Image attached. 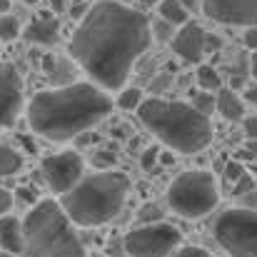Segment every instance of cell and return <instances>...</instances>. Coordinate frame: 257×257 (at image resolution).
Listing matches in <instances>:
<instances>
[{"instance_id": "obj_7", "label": "cell", "mask_w": 257, "mask_h": 257, "mask_svg": "<svg viewBox=\"0 0 257 257\" xmlns=\"http://www.w3.org/2000/svg\"><path fill=\"white\" fill-rule=\"evenodd\" d=\"M212 235L230 257H257V210L232 207L222 212L212 225Z\"/></svg>"}, {"instance_id": "obj_22", "label": "cell", "mask_w": 257, "mask_h": 257, "mask_svg": "<svg viewBox=\"0 0 257 257\" xmlns=\"http://www.w3.org/2000/svg\"><path fill=\"white\" fill-rule=\"evenodd\" d=\"M163 217H165V210H163L160 205H155V202H145V205L140 207V212H138V222H143V225L163 222Z\"/></svg>"}, {"instance_id": "obj_4", "label": "cell", "mask_w": 257, "mask_h": 257, "mask_svg": "<svg viewBox=\"0 0 257 257\" xmlns=\"http://www.w3.org/2000/svg\"><path fill=\"white\" fill-rule=\"evenodd\" d=\"M127 192L130 180L125 172L100 170L80 177L73 190L60 195V207L73 225L97 227L120 215Z\"/></svg>"}, {"instance_id": "obj_24", "label": "cell", "mask_w": 257, "mask_h": 257, "mask_svg": "<svg viewBox=\"0 0 257 257\" xmlns=\"http://www.w3.org/2000/svg\"><path fill=\"white\" fill-rule=\"evenodd\" d=\"M245 175V168H242V163H237V160H230L227 165H225V177L230 180V182H237L240 177Z\"/></svg>"}, {"instance_id": "obj_29", "label": "cell", "mask_w": 257, "mask_h": 257, "mask_svg": "<svg viewBox=\"0 0 257 257\" xmlns=\"http://www.w3.org/2000/svg\"><path fill=\"white\" fill-rule=\"evenodd\" d=\"M172 257H210V252L202 247H180Z\"/></svg>"}, {"instance_id": "obj_25", "label": "cell", "mask_w": 257, "mask_h": 257, "mask_svg": "<svg viewBox=\"0 0 257 257\" xmlns=\"http://www.w3.org/2000/svg\"><path fill=\"white\" fill-rule=\"evenodd\" d=\"M250 190H255V180L250 177V175H242L240 180H237V185H235V195L240 197V195H245V192H250Z\"/></svg>"}, {"instance_id": "obj_33", "label": "cell", "mask_w": 257, "mask_h": 257, "mask_svg": "<svg viewBox=\"0 0 257 257\" xmlns=\"http://www.w3.org/2000/svg\"><path fill=\"white\" fill-rule=\"evenodd\" d=\"M112 163H115V155L112 153H97L95 155V165L97 168H110Z\"/></svg>"}, {"instance_id": "obj_6", "label": "cell", "mask_w": 257, "mask_h": 257, "mask_svg": "<svg viewBox=\"0 0 257 257\" xmlns=\"http://www.w3.org/2000/svg\"><path fill=\"white\" fill-rule=\"evenodd\" d=\"M220 202L215 175L207 170H187L177 175L168 187V205L180 217H205Z\"/></svg>"}, {"instance_id": "obj_17", "label": "cell", "mask_w": 257, "mask_h": 257, "mask_svg": "<svg viewBox=\"0 0 257 257\" xmlns=\"http://www.w3.org/2000/svg\"><path fill=\"white\" fill-rule=\"evenodd\" d=\"M158 10H160V18L172 28H180L190 20V13L185 10V5L180 0H160Z\"/></svg>"}, {"instance_id": "obj_13", "label": "cell", "mask_w": 257, "mask_h": 257, "mask_svg": "<svg viewBox=\"0 0 257 257\" xmlns=\"http://www.w3.org/2000/svg\"><path fill=\"white\" fill-rule=\"evenodd\" d=\"M20 35L25 38V43H33V45H55L60 40V23L50 13H43V15L33 18L23 28Z\"/></svg>"}, {"instance_id": "obj_44", "label": "cell", "mask_w": 257, "mask_h": 257, "mask_svg": "<svg viewBox=\"0 0 257 257\" xmlns=\"http://www.w3.org/2000/svg\"><path fill=\"white\" fill-rule=\"evenodd\" d=\"M165 80H168V78H158V85L155 87H158V90H163V87H165Z\"/></svg>"}, {"instance_id": "obj_18", "label": "cell", "mask_w": 257, "mask_h": 257, "mask_svg": "<svg viewBox=\"0 0 257 257\" xmlns=\"http://www.w3.org/2000/svg\"><path fill=\"white\" fill-rule=\"evenodd\" d=\"M20 170H23V155L15 148L0 143V180L3 177H13Z\"/></svg>"}, {"instance_id": "obj_39", "label": "cell", "mask_w": 257, "mask_h": 257, "mask_svg": "<svg viewBox=\"0 0 257 257\" xmlns=\"http://www.w3.org/2000/svg\"><path fill=\"white\" fill-rule=\"evenodd\" d=\"M158 160H160L163 165H172V163H175V158H172V153H158Z\"/></svg>"}, {"instance_id": "obj_35", "label": "cell", "mask_w": 257, "mask_h": 257, "mask_svg": "<svg viewBox=\"0 0 257 257\" xmlns=\"http://www.w3.org/2000/svg\"><path fill=\"white\" fill-rule=\"evenodd\" d=\"M240 197H242V202H245L247 210H257V190H250V192H245Z\"/></svg>"}, {"instance_id": "obj_26", "label": "cell", "mask_w": 257, "mask_h": 257, "mask_svg": "<svg viewBox=\"0 0 257 257\" xmlns=\"http://www.w3.org/2000/svg\"><path fill=\"white\" fill-rule=\"evenodd\" d=\"M222 48V38L215 33H205V53H217Z\"/></svg>"}, {"instance_id": "obj_30", "label": "cell", "mask_w": 257, "mask_h": 257, "mask_svg": "<svg viewBox=\"0 0 257 257\" xmlns=\"http://www.w3.org/2000/svg\"><path fill=\"white\" fill-rule=\"evenodd\" d=\"M153 30H155L158 40H170L172 38V25H168L165 20H163V23H155V25H153Z\"/></svg>"}, {"instance_id": "obj_43", "label": "cell", "mask_w": 257, "mask_h": 257, "mask_svg": "<svg viewBox=\"0 0 257 257\" xmlns=\"http://www.w3.org/2000/svg\"><path fill=\"white\" fill-rule=\"evenodd\" d=\"M50 3H53L55 10H63V0H50Z\"/></svg>"}, {"instance_id": "obj_12", "label": "cell", "mask_w": 257, "mask_h": 257, "mask_svg": "<svg viewBox=\"0 0 257 257\" xmlns=\"http://www.w3.org/2000/svg\"><path fill=\"white\" fill-rule=\"evenodd\" d=\"M170 45L172 53L177 58H182L185 63H202V58H205V30L195 20H187L170 38Z\"/></svg>"}, {"instance_id": "obj_8", "label": "cell", "mask_w": 257, "mask_h": 257, "mask_svg": "<svg viewBox=\"0 0 257 257\" xmlns=\"http://www.w3.org/2000/svg\"><path fill=\"white\" fill-rule=\"evenodd\" d=\"M182 235L177 227L155 222V225H140L130 230L122 237L125 257H172L180 250Z\"/></svg>"}, {"instance_id": "obj_10", "label": "cell", "mask_w": 257, "mask_h": 257, "mask_svg": "<svg viewBox=\"0 0 257 257\" xmlns=\"http://www.w3.org/2000/svg\"><path fill=\"white\" fill-rule=\"evenodd\" d=\"M202 13L222 25H257V0H202Z\"/></svg>"}, {"instance_id": "obj_19", "label": "cell", "mask_w": 257, "mask_h": 257, "mask_svg": "<svg viewBox=\"0 0 257 257\" xmlns=\"http://www.w3.org/2000/svg\"><path fill=\"white\" fill-rule=\"evenodd\" d=\"M197 85L205 92H215V90L222 87V78H220V73L212 65H200L197 68Z\"/></svg>"}, {"instance_id": "obj_2", "label": "cell", "mask_w": 257, "mask_h": 257, "mask_svg": "<svg viewBox=\"0 0 257 257\" xmlns=\"http://www.w3.org/2000/svg\"><path fill=\"white\" fill-rule=\"evenodd\" d=\"M112 97L92 83L40 90L28 102V122L40 138L63 143L92 130L95 122L112 112Z\"/></svg>"}, {"instance_id": "obj_15", "label": "cell", "mask_w": 257, "mask_h": 257, "mask_svg": "<svg viewBox=\"0 0 257 257\" xmlns=\"http://www.w3.org/2000/svg\"><path fill=\"white\" fill-rule=\"evenodd\" d=\"M215 110L225 117V120H242L245 117V100L230 90V87H220L217 95H215Z\"/></svg>"}, {"instance_id": "obj_23", "label": "cell", "mask_w": 257, "mask_h": 257, "mask_svg": "<svg viewBox=\"0 0 257 257\" xmlns=\"http://www.w3.org/2000/svg\"><path fill=\"white\" fill-rule=\"evenodd\" d=\"M192 107H195L200 115L210 117V112L215 110V95H212V92H205V90L195 92V95H192Z\"/></svg>"}, {"instance_id": "obj_5", "label": "cell", "mask_w": 257, "mask_h": 257, "mask_svg": "<svg viewBox=\"0 0 257 257\" xmlns=\"http://www.w3.org/2000/svg\"><path fill=\"white\" fill-rule=\"evenodd\" d=\"M23 257H85V247L55 200H38L20 222Z\"/></svg>"}, {"instance_id": "obj_36", "label": "cell", "mask_w": 257, "mask_h": 257, "mask_svg": "<svg viewBox=\"0 0 257 257\" xmlns=\"http://www.w3.org/2000/svg\"><path fill=\"white\" fill-rule=\"evenodd\" d=\"M75 140H78V145H80V148H87V145L97 143V135H95V133L90 135V130H87V133H80V135H78Z\"/></svg>"}, {"instance_id": "obj_40", "label": "cell", "mask_w": 257, "mask_h": 257, "mask_svg": "<svg viewBox=\"0 0 257 257\" xmlns=\"http://www.w3.org/2000/svg\"><path fill=\"white\" fill-rule=\"evenodd\" d=\"M13 10V3L10 0H0V15H10Z\"/></svg>"}, {"instance_id": "obj_34", "label": "cell", "mask_w": 257, "mask_h": 257, "mask_svg": "<svg viewBox=\"0 0 257 257\" xmlns=\"http://www.w3.org/2000/svg\"><path fill=\"white\" fill-rule=\"evenodd\" d=\"M245 135L247 140H257V117H245Z\"/></svg>"}, {"instance_id": "obj_14", "label": "cell", "mask_w": 257, "mask_h": 257, "mask_svg": "<svg viewBox=\"0 0 257 257\" xmlns=\"http://www.w3.org/2000/svg\"><path fill=\"white\" fill-rule=\"evenodd\" d=\"M43 70L50 75V80H53L55 87L78 83V80H75L78 65H75L70 58H63V55H45V58H43Z\"/></svg>"}, {"instance_id": "obj_42", "label": "cell", "mask_w": 257, "mask_h": 257, "mask_svg": "<svg viewBox=\"0 0 257 257\" xmlns=\"http://www.w3.org/2000/svg\"><path fill=\"white\" fill-rule=\"evenodd\" d=\"M250 70H252V75H255V80H257V50L252 53V60H250Z\"/></svg>"}, {"instance_id": "obj_41", "label": "cell", "mask_w": 257, "mask_h": 257, "mask_svg": "<svg viewBox=\"0 0 257 257\" xmlns=\"http://www.w3.org/2000/svg\"><path fill=\"white\" fill-rule=\"evenodd\" d=\"M247 153L252 158H257V140H247Z\"/></svg>"}, {"instance_id": "obj_28", "label": "cell", "mask_w": 257, "mask_h": 257, "mask_svg": "<svg viewBox=\"0 0 257 257\" xmlns=\"http://www.w3.org/2000/svg\"><path fill=\"white\" fill-rule=\"evenodd\" d=\"M18 200L25 202V205H35V202H38V192H35L33 187H20V190H18Z\"/></svg>"}, {"instance_id": "obj_3", "label": "cell", "mask_w": 257, "mask_h": 257, "mask_svg": "<svg viewBox=\"0 0 257 257\" xmlns=\"http://www.w3.org/2000/svg\"><path fill=\"white\" fill-rule=\"evenodd\" d=\"M140 122L170 150L182 155L202 153L212 143V122L200 115L187 102H175L165 97H148L138 107Z\"/></svg>"}, {"instance_id": "obj_1", "label": "cell", "mask_w": 257, "mask_h": 257, "mask_svg": "<svg viewBox=\"0 0 257 257\" xmlns=\"http://www.w3.org/2000/svg\"><path fill=\"white\" fill-rule=\"evenodd\" d=\"M148 18L117 0H97L80 18L70 43V60L100 90H122L135 60L150 48Z\"/></svg>"}, {"instance_id": "obj_27", "label": "cell", "mask_w": 257, "mask_h": 257, "mask_svg": "<svg viewBox=\"0 0 257 257\" xmlns=\"http://www.w3.org/2000/svg\"><path fill=\"white\" fill-rule=\"evenodd\" d=\"M13 210V192H8L5 187H0V217L8 215Z\"/></svg>"}, {"instance_id": "obj_32", "label": "cell", "mask_w": 257, "mask_h": 257, "mask_svg": "<svg viewBox=\"0 0 257 257\" xmlns=\"http://www.w3.org/2000/svg\"><path fill=\"white\" fill-rule=\"evenodd\" d=\"M242 40H245V45H247L250 50H257V25L255 28H245Z\"/></svg>"}, {"instance_id": "obj_20", "label": "cell", "mask_w": 257, "mask_h": 257, "mask_svg": "<svg viewBox=\"0 0 257 257\" xmlns=\"http://www.w3.org/2000/svg\"><path fill=\"white\" fill-rule=\"evenodd\" d=\"M20 33H23V25L13 13L0 15V43H13V40L20 38Z\"/></svg>"}, {"instance_id": "obj_37", "label": "cell", "mask_w": 257, "mask_h": 257, "mask_svg": "<svg viewBox=\"0 0 257 257\" xmlns=\"http://www.w3.org/2000/svg\"><path fill=\"white\" fill-rule=\"evenodd\" d=\"M18 140L23 143V148H25L28 153H33V155L38 153V145H35V140H33V138H28V135H18Z\"/></svg>"}, {"instance_id": "obj_46", "label": "cell", "mask_w": 257, "mask_h": 257, "mask_svg": "<svg viewBox=\"0 0 257 257\" xmlns=\"http://www.w3.org/2000/svg\"><path fill=\"white\" fill-rule=\"evenodd\" d=\"M117 3H122V5H125V3H130V0H117Z\"/></svg>"}, {"instance_id": "obj_9", "label": "cell", "mask_w": 257, "mask_h": 257, "mask_svg": "<svg viewBox=\"0 0 257 257\" xmlns=\"http://www.w3.org/2000/svg\"><path fill=\"white\" fill-rule=\"evenodd\" d=\"M40 172H43L45 185L55 195H65L83 177V158L75 150H63V153L48 155L40 163Z\"/></svg>"}, {"instance_id": "obj_45", "label": "cell", "mask_w": 257, "mask_h": 257, "mask_svg": "<svg viewBox=\"0 0 257 257\" xmlns=\"http://www.w3.org/2000/svg\"><path fill=\"white\" fill-rule=\"evenodd\" d=\"M23 3H28V5H35V3H40V0H23Z\"/></svg>"}, {"instance_id": "obj_21", "label": "cell", "mask_w": 257, "mask_h": 257, "mask_svg": "<svg viewBox=\"0 0 257 257\" xmlns=\"http://www.w3.org/2000/svg\"><path fill=\"white\" fill-rule=\"evenodd\" d=\"M143 100L145 97H143V90L140 87H122L120 95H117V100H115V105L120 110H138Z\"/></svg>"}, {"instance_id": "obj_11", "label": "cell", "mask_w": 257, "mask_h": 257, "mask_svg": "<svg viewBox=\"0 0 257 257\" xmlns=\"http://www.w3.org/2000/svg\"><path fill=\"white\" fill-rule=\"evenodd\" d=\"M23 112V83L15 68L0 65V127H10Z\"/></svg>"}, {"instance_id": "obj_38", "label": "cell", "mask_w": 257, "mask_h": 257, "mask_svg": "<svg viewBox=\"0 0 257 257\" xmlns=\"http://www.w3.org/2000/svg\"><path fill=\"white\" fill-rule=\"evenodd\" d=\"M245 100H247V102H252V105H257V85H252V87H247V90H245Z\"/></svg>"}, {"instance_id": "obj_31", "label": "cell", "mask_w": 257, "mask_h": 257, "mask_svg": "<svg viewBox=\"0 0 257 257\" xmlns=\"http://www.w3.org/2000/svg\"><path fill=\"white\" fill-rule=\"evenodd\" d=\"M155 160H158V148L145 150V153H143V170H150V168L155 165Z\"/></svg>"}, {"instance_id": "obj_16", "label": "cell", "mask_w": 257, "mask_h": 257, "mask_svg": "<svg viewBox=\"0 0 257 257\" xmlns=\"http://www.w3.org/2000/svg\"><path fill=\"white\" fill-rule=\"evenodd\" d=\"M0 247L10 255L23 252V227H20V220L13 215L0 217Z\"/></svg>"}]
</instances>
